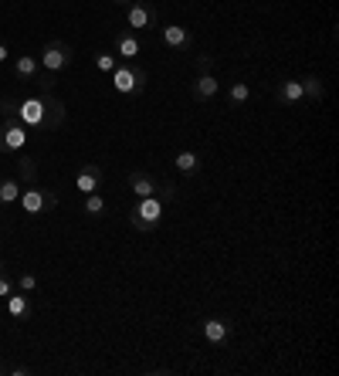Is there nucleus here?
I'll return each mask as SVG.
<instances>
[{
  "instance_id": "nucleus-1",
  "label": "nucleus",
  "mask_w": 339,
  "mask_h": 376,
  "mask_svg": "<svg viewBox=\"0 0 339 376\" xmlns=\"http://www.w3.org/2000/svg\"><path fill=\"white\" fill-rule=\"evenodd\" d=\"M0 115H17L27 129L55 133V129L65 126V102L55 99L51 89H38L34 95H24L21 102L0 99Z\"/></svg>"
},
{
  "instance_id": "nucleus-2",
  "label": "nucleus",
  "mask_w": 339,
  "mask_h": 376,
  "mask_svg": "<svg viewBox=\"0 0 339 376\" xmlns=\"http://www.w3.org/2000/svg\"><path fill=\"white\" fill-rule=\"evenodd\" d=\"M27 126H24L17 115H3L0 119V156H14V153H24L27 150Z\"/></svg>"
},
{
  "instance_id": "nucleus-3",
  "label": "nucleus",
  "mask_w": 339,
  "mask_h": 376,
  "mask_svg": "<svg viewBox=\"0 0 339 376\" xmlns=\"http://www.w3.org/2000/svg\"><path fill=\"white\" fill-rule=\"evenodd\" d=\"M163 200L159 197H139L133 203V210H129V224H133L136 231H157L159 221H163Z\"/></svg>"
},
{
  "instance_id": "nucleus-4",
  "label": "nucleus",
  "mask_w": 339,
  "mask_h": 376,
  "mask_svg": "<svg viewBox=\"0 0 339 376\" xmlns=\"http://www.w3.org/2000/svg\"><path fill=\"white\" fill-rule=\"evenodd\" d=\"M21 210L27 217H38V214H48V210H55L58 207V194L55 190H48V187H38V183H31L27 190H21Z\"/></svg>"
},
{
  "instance_id": "nucleus-5",
  "label": "nucleus",
  "mask_w": 339,
  "mask_h": 376,
  "mask_svg": "<svg viewBox=\"0 0 339 376\" xmlns=\"http://www.w3.org/2000/svg\"><path fill=\"white\" fill-rule=\"evenodd\" d=\"M146 82H150L146 68L133 65V62L115 65V71H113V89L119 92V95H139V92L146 89Z\"/></svg>"
},
{
  "instance_id": "nucleus-6",
  "label": "nucleus",
  "mask_w": 339,
  "mask_h": 376,
  "mask_svg": "<svg viewBox=\"0 0 339 376\" xmlns=\"http://www.w3.org/2000/svg\"><path fill=\"white\" fill-rule=\"evenodd\" d=\"M71 62H75V51H71V45H65V41H48V45L41 48V58H38V65H41L45 75H58V71H65Z\"/></svg>"
},
{
  "instance_id": "nucleus-7",
  "label": "nucleus",
  "mask_w": 339,
  "mask_h": 376,
  "mask_svg": "<svg viewBox=\"0 0 339 376\" xmlns=\"http://www.w3.org/2000/svg\"><path fill=\"white\" fill-rule=\"evenodd\" d=\"M126 24H129V31H146V27H153V24H157V7L146 3V0H129V7H126Z\"/></svg>"
},
{
  "instance_id": "nucleus-8",
  "label": "nucleus",
  "mask_w": 339,
  "mask_h": 376,
  "mask_svg": "<svg viewBox=\"0 0 339 376\" xmlns=\"http://www.w3.org/2000/svg\"><path fill=\"white\" fill-rule=\"evenodd\" d=\"M75 190L78 194H95V190H102V166L99 163H82L78 166V173H75Z\"/></svg>"
},
{
  "instance_id": "nucleus-9",
  "label": "nucleus",
  "mask_w": 339,
  "mask_h": 376,
  "mask_svg": "<svg viewBox=\"0 0 339 376\" xmlns=\"http://www.w3.org/2000/svg\"><path fill=\"white\" fill-rule=\"evenodd\" d=\"M190 31L183 27V24H163V45L170 48V51H187L190 48Z\"/></svg>"
},
{
  "instance_id": "nucleus-10",
  "label": "nucleus",
  "mask_w": 339,
  "mask_h": 376,
  "mask_svg": "<svg viewBox=\"0 0 339 376\" xmlns=\"http://www.w3.org/2000/svg\"><path fill=\"white\" fill-rule=\"evenodd\" d=\"M139 51H143V45H139V38H136L133 31H119V34H115V58L136 62Z\"/></svg>"
},
{
  "instance_id": "nucleus-11",
  "label": "nucleus",
  "mask_w": 339,
  "mask_h": 376,
  "mask_svg": "<svg viewBox=\"0 0 339 376\" xmlns=\"http://www.w3.org/2000/svg\"><path fill=\"white\" fill-rule=\"evenodd\" d=\"M3 302H7V315H10L14 322H27V319H31V298H27V291H17V288H14Z\"/></svg>"
},
{
  "instance_id": "nucleus-12",
  "label": "nucleus",
  "mask_w": 339,
  "mask_h": 376,
  "mask_svg": "<svg viewBox=\"0 0 339 376\" xmlns=\"http://www.w3.org/2000/svg\"><path fill=\"white\" fill-rule=\"evenodd\" d=\"M217 92H221V82L214 78V71L197 75V82H194V102H210Z\"/></svg>"
},
{
  "instance_id": "nucleus-13",
  "label": "nucleus",
  "mask_w": 339,
  "mask_h": 376,
  "mask_svg": "<svg viewBox=\"0 0 339 376\" xmlns=\"http://www.w3.org/2000/svg\"><path fill=\"white\" fill-rule=\"evenodd\" d=\"M227 335H231V326H227L224 319H203V339L210 342V346H224Z\"/></svg>"
},
{
  "instance_id": "nucleus-14",
  "label": "nucleus",
  "mask_w": 339,
  "mask_h": 376,
  "mask_svg": "<svg viewBox=\"0 0 339 376\" xmlns=\"http://www.w3.org/2000/svg\"><path fill=\"white\" fill-rule=\"evenodd\" d=\"M129 190L136 194V200L139 197H157V180L150 177L146 170H133V173H129Z\"/></svg>"
},
{
  "instance_id": "nucleus-15",
  "label": "nucleus",
  "mask_w": 339,
  "mask_h": 376,
  "mask_svg": "<svg viewBox=\"0 0 339 376\" xmlns=\"http://www.w3.org/2000/svg\"><path fill=\"white\" fill-rule=\"evenodd\" d=\"M275 99H278L282 106H295V102H302V99H305V92H302V78H289V82H282V85L275 89Z\"/></svg>"
},
{
  "instance_id": "nucleus-16",
  "label": "nucleus",
  "mask_w": 339,
  "mask_h": 376,
  "mask_svg": "<svg viewBox=\"0 0 339 376\" xmlns=\"http://www.w3.org/2000/svg\"><path fill=\"white\" fill-rule=\"evenodd\" d=\"M14 75L24 78V82H38V78H41V65H38V58H34V55H21V58L14 62Z\"/></svg>"
},
{
  "instance_id": "nucleus-17",
  "label": "nucleus",
  "mask_w": 339,
  "mask_h": 376,
  "mask_svg": "<svg viewBox=\"0 0 339 376\" xmlns=\"http://www.w3.org/2000/svg\"><path fill=\"white\" fill-rule=\"evenodd\" d=\"M21 197V180L14 177H3L0 180V207H10V203H17Z\"/></svg>"
},
{
  "instance_id": "nucleus-18",
  "label": "nucleus",
  "mask_w": 339,
  "mask_h": 376,
  "mask_svg": "<svg viewBox=\"0 0 339 376\" xmlns=\"http://www.w3.org/2000/svg\"><path fill=\"white\" fill-rule=\"evenodd\" d=\"M302 92H305V99H309V102H319V99L326 95V85H322V78H319V75H305V78H302Z\"/></svg>"
},
{
  "instance_id": "nucleus-19",
  "label": "nucleus",
  "mask_w": 339,
  "mask_h": 376,
  "mask_svg": "<svg viewBox=\"0 0 339 376\" xmlns=\"http://www.w3.org/2000/svg\"><path fill=\"white\" fill-rule=\"evenodd\" d=\"M92 65H95V71H102V75H113L115 65H119V58H115L113 51H95Z\"/></svg>"
},
{
  "instance_id": "nucleus-20",
  "label": "nucleus",
  "mask_w": 339,
  "mask_h": 376,
  "mask_svg": "<svg viewBox=\"0 0 339 376\" xmlns=\"http://www.w3.org/2000/svg\"><path fill=\"white\" fill-rule=\"evenodd\" d=\"M177 170L180 173H197V166H201V156L194 153V150H183V153H177Z\"/></svg>"
},
{
  "instance_id": "nucleus-21",
  "label": "nucleus",
  "mask_w": 339,
  "mask_h": 376,
  "mask_svg": "<svg viewBox=\"0 0 339 376\" xmlns=\"http://www.w3.org/2000/svg\"><path fill=\"white\" fill-rule=\"evenodd\" d=\"M14 156H17V170H21V180L27 183V187H31V183H34V177H38V166H34V159H31L27 153H14Z\"/></svg>"
},
{
  "instance_id": "nucleus-22",
  "label": "nucleus",
  "mask_w": 339,
  "mask_h": 376,
  "mask_svg": "<svg viewBox=\"0 0 339 376\" xmlns=\"http://www.w3.org/2000/svg\"><path fill=\"white\" fill-rule=\"evenodd\" d=\"M227 99H231V106H245L251 99V85L248 82H234V85L227 89Z\"/></svg>"
},
{
  "instance_id": "nucleus-23",
  "label": "nucleus",
  "mask_w": 339,
  "mask_h": 376,
  "mask_svg": "<svg viewBox=\"0 0 339 376\" xmlns=\"http://www.w3.org/2000/svg\"><path fill=\"white\" fill-rule=\"evenodd\" d=\"M106 210H109V203H106V197H102L99 190L85 197V214H92V217H99V214H106Z\"/></svg>"
},
{
  "instance_id": "nucleus-24",
  "label": "nucleus",
  "mask_w": 339,
  "mask_h": 376,
  "mask_svg": "<svg viewBox=\"0 0 339 376\" xmlns=\"http://www.w3.org/2000/svg\"><path fill=\"white\" fill-rule=\"evenodd\" d=\"M157 197L163 203H170V200H177V187L170 183V180H157Z\"/></svg>"
},
{
  "instance_id": "nucleus-25",
  "label": "nucleus",
  "mask_w": 339,
  "mask_h": 376,
  "mask_svg": "<svg viewBox=\"0 0 339 376\" xmlns=\"http://www.w3.org/2000/svg\"><path fill=\"white\" fill-rule=\"evenodd\" d=\"M14 288H17V291H27V295H31V291L38 288V278H34L31 271H21V275H17V282H14Z\"/></svg>"
},
{
  "instance_id": "nucleus-26",
  "label": "nucleus",
  "mask_w": 339,
  "mask_h": 376,
  "mask_svg": "<svg viewBox=\"0 0 339 376\" xmlns=\"http://www.w3.org/2000/svg\"><path fill=\"white\" fill-rule=\"evenodd\" d=\"M10 291H14V282H10V278H7V275L0 271V298H7Z\"/></svg>"
},
{
  "instance_id": "nucleus-27",
  "label": "nucleus",
  "mask_w": 339,
  "mask_h": 376,
  "mask_svg": "<svg viewBox=\"0 0 339 376\" xmlns=\"http://www.w3.org/2000/svg\"><path fill=\"white\" fill-rule=\"evenodd\" d=\"M197 71H214V58H207V55H201V58H197Z\"/></svg>"
},
{
  "instance_id": "nucleus-28",
  "label": "nucleus",
  "mask_w": 339,
  "mask_h": 376,
  "mask_svg": "<svg viewBox=\"0 0 339 376\" xmlns=\"http://www.w3.org/2000/svg\"><path fill=\"white\" fill-rule=\"evenodd\" d=\"M7 58H10V48H7V45H3V41H0V65H3Z\"/></svg>"
},
{
  "instance_id": "nucleus-29",
  "label": "nucleus",
  "mask_w": 339,
  "mask_h": 376,
  "mask_svg": "<svg viewBox=\"0 0 339 376\" xmlns=\"http://www.w3.org/2000/svg\"><path fill=\"white\" fill-rule=\"evenodd\" d=\"M27 373H31L27 366H14V370H10V376H27Z\"/></svg>"
},
{
  "instance_id": "nucleus-30",
  "label": "nucleus",
  "mask_w": 339,
  "mask_h": 376,
  "mask_svg": "<svg viewBox=\"0 0 339 376\" xmlns=\"http://www.w3.org/2000/svg\"><path fill=\"white\" fill-rule=\"evenodd\" d=\"M113 3H119V7H129V0H113Z\"/></svg>"
}]
</instances>
